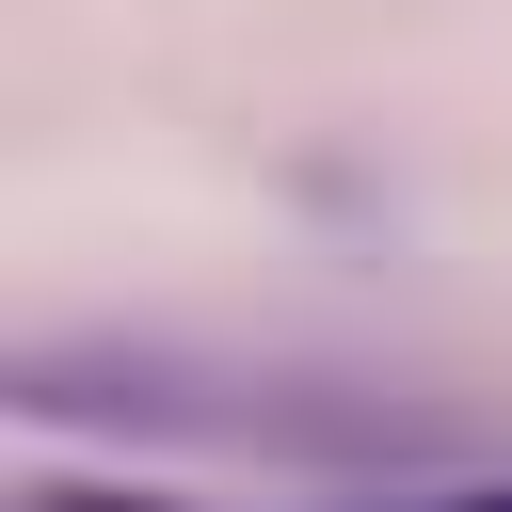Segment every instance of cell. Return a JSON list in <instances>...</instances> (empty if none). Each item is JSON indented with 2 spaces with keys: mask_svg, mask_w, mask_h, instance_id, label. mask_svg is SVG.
Listing matches in <instances>:
<instances>
[{
  "mask_svg": "<svg viewBox=\"0 0 512 512\" xmlns=\"http://www.w3.org/2000/svg\"><path fill=\"white\" fill-rule=\"evenodd\" d=\"M32 512H208V496H160V480H48Z\"/></svg>",
  "mask_w": 512,
  "mask_h": 512,
  "instance_id": "cell-1",
  "label": "cell"
}]
</instances>
